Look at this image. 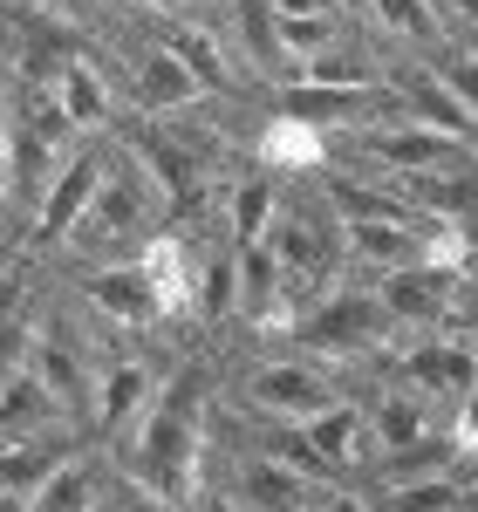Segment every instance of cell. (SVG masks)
<instances>
[{
    "instance_id": "obj_1",
    "label": "cell",
    "mask_w": 478,
    "mask_h": 512,
    "mask_svg": "<svg viewBox=\"0 0 478 512\" xmlns=\"http://www.w3.org/2000/svg\"><path fill=\"white\" fill-rule=\"evenodd\" d=\"M219 390L226 369L212 355H178L164 369L151 410L130 424V437L110 444L117 478L144 492L151 506L199 512L205 506V472H212V431H219Z\"/></svg>"
},
{
    "instance_id": "obj_2",
    "label": "cell",
    "mask_w": 478,
    "mask_h": 512,
    "mask_svg": "<svg viewBox=\"0 0 478 512\" xmlns=\"http://www.w3.org/2000/svg\"><path fill=\"white\" fill-rule=\"evenodd\" d=\"M376 383V376H356V369H335L321 355H301L280 342L274 355H246L226 369V390H219V410L239 417V424H308L321 410L349 403Z\"/></svg>"
},
{
    "instance_id": "obj_3",
    "label": "cell",
    "mask_w": 478,
    "mask_h": 512,
    "mask_svg": "<svg viewBox=\"0 0 478 512\" xmlns=\"http://www.w3.org/2000/svg\"><path fill=\"white\" fill-rule=\"evenodd\" d=\"M164 226H178L171 219V205L164 192L144 178V164L130 158L117 144V158H110V178H103V192L96 205L82 212V226L69 233V246L55 253L62 267H110V260H144V246L164 233Z\"/></svg>"
},
{
    "instance_id": "obj_4",
    "label": "cell",
    "mask_w": 478,
    "mask_h": 512,
    "mask_svg": "<svg viewBox=\"0 0 478 512\" xmlns=\"http://www.w3.org/2000/svg\"><path fill=\"white\" fill-rule=\"evenodd\" d=\"M328 492V478L287 465L274 451L233 437L226 424L212 431V472H205V499L233 512H315V499Z\"/></svg>"
},
{
    "instance_id": "obj_5",
    "label": "cell",
    "mask_w": 478,
    "mask_h": 512,
    "mask_svg": "<svg viewBox=\"0 0 478 512\" xmlns=\"http://www.w3.org/2000/svg\"><path fill=\"white\" fill-rule=\"evenodd\" d=\"M335 158L369 171V178H383V185H417V178H438V171L472 164L478 151L465 137L431 130V123H417V117H383V123H369V130H356V137H342Z\"/></svg>"
},
{
    "instance_id": "obj_6",
    "label": "cell",
    "mask_w": 478,
    "mask_h": 512,
    "mask_svg": "<svg viewBox=\"0 0 478 512\" xmlns=\"http://www.w3.org/2000/svg\"><path fill=\"white\" fill-rule=\"evenodd\" d=\"M137 21H144L151 35L123 41L117 55H110L117 89H123V103H130V117H192V110H205V103H219V96H212V89L185 69V55L158 35V21H151V14H137Z\"/></svg>"
},
{
    "instance_id": "obj_7",
    "label": "cell",
    "mask_w": 478,
    "mask_h": 512,
    "mask_svg": "<svg viewBox=\"0 0 478 512\" xmlns=\"http://www.w3.org/2000/svg\"><path fill=\"white\" fill-rule=\"evenodd\" d=\"M62 294H69L103 335H117V342H144V335H164V328H171L158 287H151V274H144V260L62 267Z\"/></svg>"
},
{
    "instance_id": "obj_8",
    "label": "cell",
    "mask_w": 478,
    "mask_h": 512,
    "mask_svg": "<svg viewBox=\"0 0 478 512\" xmlns=\"http://www.w3.org/2000/svg\"><path fill=\"white\" fill-rule=\"evenodd\" d=\"M110 158H117V137H82L76 151L62 158V171H55V185H48V198H41V212H35V226L21 239V260H48V253L69 246V233L82 226V212L96 205L103 178H110Z\"/></svg>"
},
{
    "instance_id": "obj_9",
    "label": "cell",
    "mask_w": 478,
    "mask_h": 512,
    "mask_svg": "<svg viewBox=\"0 0 478 512\" xmlns=\"http://www.w3.org/2000/svg\"><path fill=\"white\" fill-rule=\"evenodd\" d=\"M376 376H390V383H403V390L431 396L444 417L465 403V396L478 390V342H465V335H451V328H431V335H403L397 349L383 355V369Z\"/></svg>"
},
{
    "instance_id": "obj_10",
    "label": "cell",
    "mask_w": 478,
    "mask_h": 512,
    "mask_svg": "<svg viewBox=\"0 0 478 512\" xmlns=\"http://www.w3.org/2000/svg\"><path fill=\"white\" fill-rule=\"evenodd\" d=\"M164 369L144 355V342H117V349L96 362V390H89V437L96 444H117L130 437V424L151 410Z\"/></svg>"
},
{
    "instance_id": "obj_11",
    "label": "cell",
    "mask_w": 478,
    "mask_h": 512,
    "mask_svg": "<svg viewBox=\"0 0 478 512\" xmlns=\"http://www.w3.org/2000/svg\"><path fill=\"white\" fill-rule=\"evenodd\" d=\"M362 417H369V465L376 458H397V451H410V444H431V437L451 431V417H444L431 396L403 390V383H390V376H376L369 390H362ZM362 465V472H369Z\"/></svg>"
},
{
    "instance_id": "obj_12",
    "label": "cell",
    "mask_w": 478,
    "mask_h": 512,
    "mask_svg": "<svg viewBox=\"0 0 478 512\" xmlns=\"http://www.w3.org/2000/svg\"><path fill=\"white\" fill-rule=\"evenodd\" d=\"M458 280L465 274H444V267H397V274L376 280V294H383V308H390V321H397V335H431V328H444V315H451V294H458Z\"/></svg>"
},
{
    "instance_id": "obj_13",
    "label": "cell",
    "mask_w": 478,
    "mask_h": 512,
    "mask_svg": "<svg viewBox=\"0 0 478 512\" xmlns=\"http://www.w3.org/2000/svg\"><path fill=\"white\" fill-rule=\"evenodd\" d=\"M69 424H82L76 410L48 390L28 362H7V376H0V444H28V437L69 431Z\"/></svg>"
},
{
    "instance_id": "obj_14",
    "label": "cell",
    "mask_w": 478,
    "mask_h": 512,
    "mask_svg": "<svg viewBox=\"0 0 478 512\" xmlns=\"http://www.w3.org/2000/svg\"><path fill=\"white\" fill-rule=\"evenodd\" d=\"M356 21H369V35L390 55H438L451 41L438 0H356Z\"/></svg>"
},
{
    "instance_id": "obj_15",
    "label": "cell",
    "mask_w": 478,
    "mask_h": 512,
    "mask_svg": "<svg viewBox=\"0 0 478 512\" xmlns=\"http://www.w3.org/2000/svg\"><path fill=\"white\" fill-rule=\"evenodd\" d=\"M110 478H117V465H103V444H89V451H76L48 485H35V492L14 499V506L21 512H103L110 506Z\"/></svg>"
},
{
    "instance_id": "obj_16",
    "label": "cell",
    "mask_w": 478,
    "mask_h": 512,
    "mask_svg": "<svg viewBox=\"0 0 478 512\" xmlns=\"http://www.w3.org/2000/svg\"><path fill=\"white\" fill-rule=\"evenodd\" d=\"M376 512H465L472 506V472H438L410 478V485H362Z\"/></svg>"
},
{
    "instance_id": "obj_17",
    "label": "cell",
    "mask_w": 478,
    "mask_h": 512,
    "mask_svg": "<svg viewBox=\"0 0 478 512\" xmlns=\"http://www.w3.org/2000/svg\"><path fill=\"white\" fill-rule=\"evenodd\" d=\"M424 62L451 82V96H458V103L478 117V48H472V41H444L438 55H424Z\"/></svg>"
},
{
    "instance_id": "obj_18",
    "label": "cell",
    "mask_w": 478,
    "mask_h": 512,
    "mask_svg": "<svg viewBox=\"0 0 478 512\" xmlns=\"http://www.w3.org/2000/svg\"><path fill=\"white\" fill-rule=\"evenodd\" d=\"M444 28H451V41H478V0H438Z\"/></svg>"
},
{
    "instance_id": "obj_19",
    "label": "cell",
    "mask_w": 478,
    "mask_h": 512,
    "mask_svg": "<svg viewBox=\"0 0 478 512\" xmlns=\"http://www.w3.org/2000/svg\"><path fill=\"white\" fill-rule=\"evenodd\" d=\"M315 512H376V499H369L362 485H328L315 499Z\"/></svg>"
},
{
    "instance_id": "obj_20",
    "label": "cell",
    "mask_w": 478,
    "mask_h": 512,
    "mask_svg": "<svg viewBox=\"0 0 478 512\" xmlns=\"http://www.w3.org/2000/svg\"><path fill=\"white\" fill-rule=\"evenodd\" d=\"M123 7H137V14H151V21H178L192 0H123Z\"/></svg>"
},
{
    "instance_id": "obj_21",
    "label": "cell",
    "mask_w": 478,
    "mask_h": 512,
    "mask_svg": "<svg viewBox=\"0 0 478 512\" xmlns=\"http://www.w3.org/2000/svg\"><path fill=\"white\" fill-rule=\"evenodd\" d=\"M472 499H478V465H472Z\"/></svg>"
},
{
    "instance_id": "obj_22",
    "label": "cell",
    "mask_w": 478,
    "mask_h": 512,
    "mask_svg": "<svg viewBox=\"0 0 478 512\" xmlns=\"http://www.w3.org/2000/svg\"><path fill=\"white\" fill-rule=\"evenodd\" d=\"M472 48H478V41H472Z\"/></svg>"
}]
</instances>
